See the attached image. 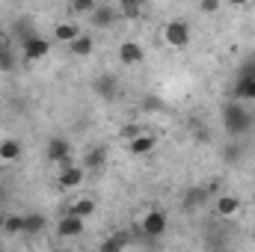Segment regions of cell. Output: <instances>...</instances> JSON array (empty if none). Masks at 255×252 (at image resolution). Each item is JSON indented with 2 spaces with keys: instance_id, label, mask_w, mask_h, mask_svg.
I'll return each mask as SVG.
<instances>
[{
  "instance_id": "cell-17",
  "label": "cell",
  "mask_w": 255,
  "mask_h": 252,
  "mask_svg": "<svg viewBox=\"0 0 255 252\" xmlns=\"http://www.w3.org/2000/svg\"><path fill=\"white\" fill-rule=\"evenodd\" d=\"M92 48H95V42H92V36H86V33L68 45V51H71L74 57H89V54H92Z\"/></svg>"
},
{
  "instance_id": "cell-12",
  "label": "cell",
  "mask_w": 255,
  "mask_h": 252,
  "mask_svg": "<svg viewBox=\"0 0 255 252\" xmlns=\"http://www.w3.org/2000/svg\"><path fill=\"white\" fill-rule=\"evenodd\" d=\"M54 36H57V42L71 45V42H74V39H80L83 33H80V24H74V21H63V24H57V27H54Z\"/></svg>"
},
{
  "instance_id": "cell-9",
  "label": "cell",
  "mask_w": 255,
  "mask_h": 252,
  "mask_svg": "<svg viewBox=\"0 0 255 252\" xmlns=\"http://www.w3.org/2000/svg\"><path fill=\"white\" fill-rule=\"evenodd\" d=\"M119 60L125 65H139L145 60V51H142V45H136V42H122V45H119Z\"/></svg>"
},
{
  "instance_id": "cell-5",
  "label": "cell",
  "mask_w": 255,
  "mask_h": 252,
  "mask_svg": "<svg viewBox=\"0 0 255 252\" xmlns=\"http://www.w3.org/2000/svg\"><path fill=\"white\" fill-rule=\"evenodd\" d=\"M68 154H71V145H68V139H63V136H54L48 142V148H45V157L51 163H57V166L68 163Z\"/></svg>"
},
{
  "instance_id": "cell-7",
  "label": "cell",
  "mask_w": 255,
  "mask_h": 252,
  "mask_svg": "<svg viewBox=\"0 0 255 252\" xmlns=\"http://www.w3.org/2000/svg\"><path fill=\"white\" fill-rule=\"evenodd\" d=\"M80 166H83L86 172H95V169H104V166H107V148H104V145H95V148H89V151L83 154V160H80Z\"/></svg>"
},
{
  "instance_id": "cell-10",
  "label": "cell",
  "mask_w": 255,
  "mask_h": 252,
  "mask_svg": "<svg viewBox=\"0 0 255 252\" xmlns=\"http://www.w3.org/2000/svg\"><path fill=\"white\" fill-rule=\"evenodd\" d=\"M57 235L60 238H77V235H83V220L71 217V214H63V220L57 223Z\"/></svg>"
},
{
  "instance_id": "cell-13",
  "label": "cell",
  "mask_w": 255,
  "mask_h": 252,
  "mask_svg": "<svg viewBox=\"0 0 255 252\" xmlns=\"http://www.w3.org/2000/svg\"><path fill=\"white\" fill-rule=\"evenodd\" d=\"M95 199H89V196H80V199H74L71 202V208L65 211V214H71V217H80V220H86V217H92L95 214Z\"/></svg>"
},
{
  "instance_id": "cell-1",
  "label": "cell",
  "mask_w": 255,
  "mask_h": 252,
  "mask_svg": "<svg viewBox=\"0 0 255 252\" xmlns=\"http://www.w3.org/2000/svg\"><path fill=\"white\" fill-rule=\"evenodd\" d=\"M253 113L241 104V101H229L226 107H223V127H226V133L229 136H244L250 127H253Z\"/></svg>"
},
{
  "instance_id": "cell-21",
  "label": "cell",
  "mask_w": 255,
  "mask_h": 252,
  "mask_svg": "<svg viewBox=\"0 0 255 252\" xmlns=\"http://www.w3.org/2000/svg\"><path fill=\"white\" fill-rule=\"evenodd\" d=\"M128 250V235H113V238H104L101 252H125Z\"/></svg>"
},
{
  "instance_id": "cell-24",
  "label": "cell",
  "mask_w": 255,
  "mask_h": 252,
  "mask_svg": "<svg viewBox=\"0 0 255 252\" xmlns=\"http://www.w3.org/2000/svg\"><path fill=\"white\" fill-rule=\"evenodd\" d=\"M238 157H241V148H238L235 142H229V145L223 148V160H226V163H238Z\"/></svg>"
},
{
  "instance_id": "cell-29",
  "label": "cell",
  "mask_w": 255,
  "mask_h": 252,
  "mask_svg": "<svg viewBox=\"0 0 255 252\" xmlns=\"http://www.w3.org/2000/svg\"><path fill=\"white\" fill-rule=\"evenodd\" d=\"M3 220H6V214H0V229H3Z\"/></svg>"
},
{
  "instance_id": "cell-14",
  "label": "cell",
  "mask_w": 255,
  "mask_h": 252,
  "mask_svg": "<svg viewBox=\"0 0 255 252\" xmlns=\"http://www.w3.org/2000/svg\"><path fill=\"white\" fill-rule=\"evenodd\" d=\"M238 211H241V199H238V196H229V193H226V196L217 199V214H220V217H235Z\"/></svg>"
},
{
  "instance_id": "cell-4",
  "label": "cell",
  "mask_w": 255,
  "mask_h": 252,
  "mask_svg": "<svg viewBox=\"0 0 255 252\" xmlns=\"http://www.w3.org/2000/svg\"><path fill=\"white\" fill-rule=\"evenodd\" d=\"M139 232L145 235V238H163V232H166V214L163 211H148L145 217H142V223H139Z\"/></svg>"
},
{
  "instance_id": "cell-6",
  "label": "cell",
  "mask_w": 255,
  "mask_h": 252,
  "mask_svg": "<svg viewBox=\"0 0 255 252\" xmlns=\"http://www.w3.org/2000/svg\"><path fill=\"white\" fill-rule=\"evenodd\" d=\"M48 54H51V42H48V39L30 36V39L24 42V57H27V60H45Z\"/></svg>"
},
{
  "instance_id": "cell-11",
  "label": "cell",
  "mask_w": 255,
  "mask_h": 252,
  "mask_svg": "<svg viewBox=\"0 0 255 252\" xmlns=\"http://www.w3.org/2000/svg\"><path fill=\"white\" fill-rule=\"evenodd\" d=\"M21 157V142L15 139V136H9V139H0V166H9V163H15Z\"/></svg>"
},
{
  "instance_id": "cell-19",
  "label": "cell",
  "mask_w": 255,
  "mask_h": 252,
  "mask_svg": "<svg viewBox=\"0 0 255 252\" xmlns=\"http://www.w3.org/2000/svg\"><path fill=\"white\" fill-rule=\"evenodd\" d=\"M3 232L6 235H24V214H6Z\"/></svg>"
},
{
  "instance_id": "cell-3",
  "label": "cell",
  "mask_w": 255,
  "mask_h": 252,
  "mask_svg": "<svg viewBox=\"0 0 255 252\" xmlns=\"http://www.w3.org/2000/svg\"><path fill=\"white\" fill-rule=\"evenodd\" d=\"M83 178H86V169L80 166V163H63L60 166V172H57V187L60 190H74L83 184Z\"/></svg>"
},
{
  "instance_id": "cell-2",
  "label": "cell",
  "mask_w": 255,
  "mask_h": 252,
  "mask_svg": "<svg viewBox=\"0 0 255 252\" xmlns=\"http://www.w3.org/2000/svg\"><path fill=\"white\" fill-rule=\"evenodd\" d=\"M163 42L169 45V48H187L190 45V24L187 21H181V18H175V21H169L166 27H163Z\"/></svg>"
},
{
  "instance_id": "cell-8",
  "label": "cell",
  "mask_w": 255,
  "mask_h": 252,
  "mask_svg": "<svg viewBox=\"0 0 255 252\" xmlns=\"http://www.w3.org/2000/svg\"><path fill=\"white\" fill-rule=\"evenodd\" d=\"M130 154H151L157 148V136L154 133H136L133 139H128Z\"/></svg>"
},
{
  "instance_id": "cell-16",
  "label": "cell",
  "mask_w": 255,
  "mask_h": 252,
  "mask_svg": "<svg viewBox=\"0 0 255 252\" xmlns=\"http://www.w3.org/2000/svg\"><path fill=\"white\" fill-rule=\"evenodd\" d=\"M116 6H95L92 9V24H98V27H107V24H113L116 21Z\"/></svg>"
},
{
  "instance_id": "cell-23",
  "label": "cell",
  "mask_w": 255,
  "mask_h": 252,
  "mask_svg": "<svg viewBox=\"0 0 255 252\" xmlns=\"http://www.w3.org/2000/svg\"><path fill=\"white\" fill-rule=\"evenodd\" d=\"M71 9H74L77 15H92L95 3H92V0H74V3H71Z\"/></svg>"
},
{
  "instance_id": "cell-25",
  "label": "cell",
  "mask_w": 255,
  "mask_h": 252,
  "mask_svg": "<svg viewBox=\"0 0 255 252\" xmlns=\"http://www.w3.org/2000/svg\"><path fill=\"white\" fill-rule=\"evenodd\" d=\"M238 77H247V80H255V57L253 60H247V63L241 65V74Z\"/></svg>"
},
{
  "instance_id": "cell-18",
  "label": "cell",
  "mask_w": 255,
  "mask_h": 252,
  "mask_svg": "<svg viewBox=\"0 0 255 252\" xmlns=\"http://www.w3.org/2000/svg\"><path fill=\"white\" fill-rule=\"evenodd\" d=\"M205 199H208V190L205 187H193L190 193L184 196V208H187V211H196V208L205 205Z\"/></svg>"
},
{
  "instance_id": "cell-20",
  "label": "cell",
  "mask_w": 255,
  "mask_h": 252,
  "mask_svg": "<svg viewBox=\"0 0 255 252\" xmlns=\"http://www.w3.org/2000/svg\"><path fill=\"white\" fill-rule=\"evenodd\" d=\"M45 217L42 214H24V235H42Z\"/></svg>"
},
{
  "instance_id": "cell-28",
  "label": "cell",
  "mask_w": 255,
  "mask_h": 252,
  "mask_svg": "<svg viewBox=\"0 0 255 252\" xmlns=\"http://www.w3.org/2000/svg\"><path fill=\"white\" fill-rule=\"evenodd\" d=\"M3 51H9V48H6V42H3V39H0V54H3Z\"/></svg>"
},
{
  "instance_id": "cell-27",
  "label": "cell",
  "mask_w": 255,
  "mask_h": 252,
  "mask_svg": "<svg viewBox=\"0 0 255 252\" xmlns=\"http://www.w3.org/2000/svg\"><path fill=\"white\" fill-rule=\"evenodd\" d=\"M217 9H220L217 0H205V3H199V12H217Z\"/></svg>"
},
{
  "instance_id": "cell-22",
  "label": "cell",
  "mask_w": 255,
  "mask_h": 252,
  "mask_svg": "<svg viewBox=\"0 0 255 252\" xmlns=\"http://www.w3.org/2000/svg\"><path fill=\"white\" fill-rule=\"evenodd\" d=\"M95 89H98V95H104V98H113L116 95V80L107 74V77H98L95 80Z\"/></svg>"
},
{
  "instance_id": "cell-26",
  "label": "cell",
  "mask_w": 255,
  "mask_h": 252,
  "mask_svg": "<svg viewBox=\"0 0 255 252\" xmlns=\"http://www.w3.org/2000/svg\"><path fill=\"white\" fill-rule=\"evenodd\" d=\"M119 12H122L125 18H136V15H139V3H122Z\"/></svg>"
},
{
  "instance_id": "cell-15",
  "label": "cell",
  "mask_w": 255,
  "mask_h": 252,
  "mask_svg": "<svg viewBox=\"0 0 255 252\" xmlns=\"http://www.w3.org/2000/svg\"><path fill=\"white\" fill-rule=\"evenodd\" d=\"M235 101H255V80H247V77H238L235 83Z\"/></svg>"
}]
</instances>
